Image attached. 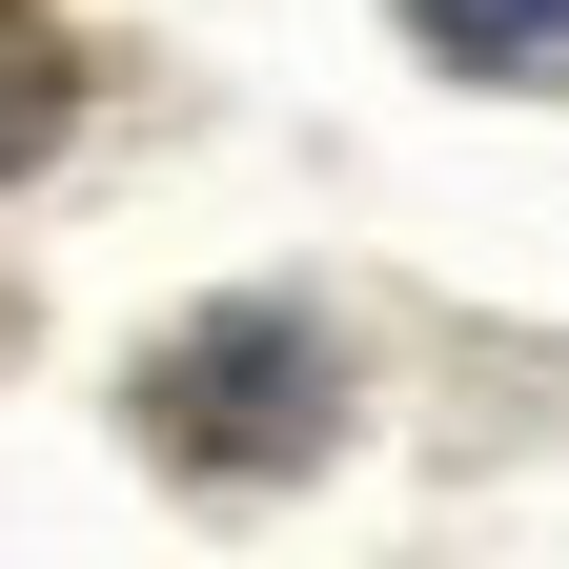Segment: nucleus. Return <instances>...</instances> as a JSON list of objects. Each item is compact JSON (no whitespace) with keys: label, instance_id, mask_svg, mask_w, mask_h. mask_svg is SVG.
<instances>
[{"label":"nucleus","instance_id":"nucleus-1","mask_svg":"<svg viewBox=\"0 0 569 569\" xmlns=\"http://www.w3.org/2000/svg\"><path fill=\"white\" fill-rule=\"evenodd\" d=\"M142 448L203 468V488H284V468H326V427H346V367H326V326L306 306H203L183 346H142Z\"/></svg>","mask_w":569,"mask_h":569},{"label":"nucleus","instance_id":"nucleus-2","mask_svg":"<svg viewBox=\"0 0 569 569\" xmlns=\"http://www.w3.org/2000/svg\"><path fill=\"white\" fill-rule=\"evenodd\" d=\"M61 102H82V61H61V21H41V0H0V183H21L41 142H61Z\"/></svg>","mask_w":569,"mask_h":569},{"label":"nucleus","instance_id":"nucleus-3","mask_svg":"<svg viewBox=\"0 0 569 569\" xmlns=\"http://www.w3.org/2000/svg\"><path fill=\"white\" fill-rule=\"evenodd\" d=\"M427 41H468V61H529V41H569V0H407Z\"/></svg>","mask_w":569,"mask_h":569}]
</instances>
